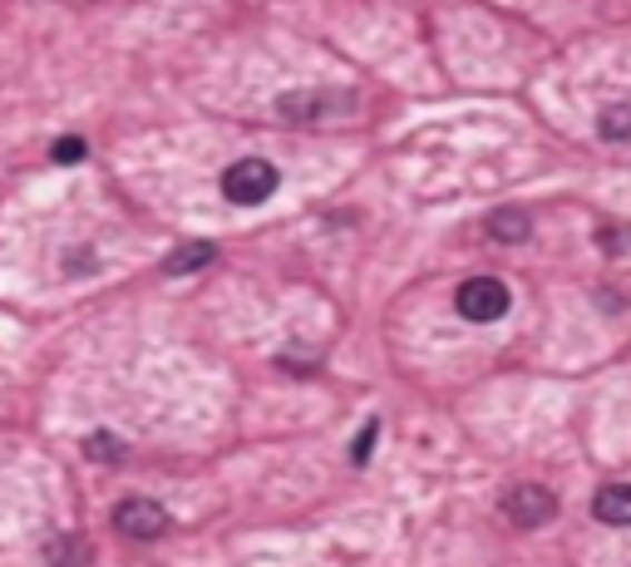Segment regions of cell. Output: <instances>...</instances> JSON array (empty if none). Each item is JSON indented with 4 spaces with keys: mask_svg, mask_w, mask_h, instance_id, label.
<instances>
[{
    "mask_svg": "<svg viewBox=\"0 0 631 567\" xmlns=\"http://www.w3.org/2000/svg\"><path fill=\"white\" fill-rule=\"evenodd\" d=\"M503 514H509L513 528H543L558 518V498L543 484H519V489L503 498Z\"/></svg>",
    "mask_w": 631,
    "mask_h": 567,
    "instance_id": "cell-4",
    "label": "cell"
},
{
    "mask_svg": "<svg viewBox=\"0 0 631 567\" xmlns=\"http://www.w3.org/2000/svg\"><path fill=\"white\" fill-rule=\"evenodd\" d=\"M375 445H381V425L371 419V425H365L361 435H355V445H351V464H365V459H371V449H375Z\"/></svg>",
    "mask_w": 631,
    "mask_h": 567,
    "instance_id": "cell-13",
    "label": "cell"
},
{
    "mask_svg": "<svg viewBox=\"0 0 631 567\" xmlns=\"http://www.w3.org/2000/svg\"><path fill=\"white\" fill-rule=\"evenodd\" d=\"M114 528L134 543H154L168 533V508L158 504V498H124V504L114 508Z\"/></svg>",
    "mask_w": 631,
    "mask_h": 567,
    "instance_id": "cell-3",
    "label": "cell"
},
{
    "mask_svg": "<svg viewBox=\"0 0 631 567\" xmlns=\"http://www.w3.org/2000/svg\"><path fill=\"white\" fill-rule=\"evenodd\" d=\"M336 105H351L346 94H282L277 113L282 119H321V113H336Z\"/></svg>",
    "mask_w": 631,
    "mask_h": 567,
    "instance_id": "cell-6",
    "label": "cell"
},
{
    "mask_svg": "<svg viewBox=\"0 0 631 567\" xmlns=\"http://www.w3.org/2000/svg\"><path fill=\"white\" fill-rule=\"evenodd\" d=\"M208 262H217V247L213 242H188V247H178V252H168L164 271L168 277H188V271H203Z\"/></svg>",
    "mask_w": 631,
    "mask_h": 567,
    "instance_id": "cell-7",
    "label": "cell"
},
{
    "mask_svg": "<svg viewBox=\"0 0 631 567\" xmlns=\"http://www.w3.org/2000/svg\"><path fill=\"white\" fill-rule=\"evenodd\" d=\"M509 301L513 297L499 277H469L464 287L454 291V311L474 326H489V321H499V316H509Z\"/></svg>",
    "mask_w": 631,
    "mask_h": 567,
    "instance_id": "cell-2",
    "label": "cell"
},
{
    "mask_svg": "<svg viewBox=\"0 0 631 567\" xmlns=\"http://www.w3.org/2000/svg\"><path fill=\"white\" fill-rule=\"evenodd\" d=\"M489 232L499 237V242H523V237L533 232V222H528V212H519V208H503L489 218Z\"/></svg>",
    "mask_w": 631,
    "mask_h": 567,
    "instance_id": "cell-10",
    "label": "cell"
},
{
    "mask_svg": "<svg viewBox=\"0 0 631 567\" xmlns=\"http://www.w3.org/2000/svg\"><path fill=\"white\" fill-rule=\"evenodd\" d=\"M85 454H89V459H99V464H119L129 449H124V439H114L109 429H99V435L85 439Z\"/></svg>",
    "mask_w": 631,
    "mask_h": 567,
    "instance_id": "cell-11",
    "label": "cell"
},
{
    "mask_svg": "<svg viewBox=\"0 0 631 567\" xmlns=\"http://www.w3.org/2000/svg\"><path fill=\"white\" fill-rule=\"evenodd\" d=\"M597 133H602L607 143H627L631 139V105L622 99V105H607L602 119H597Z\"/></svg>",
    "mask_w": 631,
    "mask_h": 567,
    "instance_id": "cell-9",
    "label": "cell"
},
{
    "mask_svg": "<svg viewBox=\"0 0 631 567\" xmlns=\"http://www.w3.org/2000/svg\"><path fill=\"white\" fill-rule=\"evenodd\" d=\"M592 514H597V524H607V528H631V484L602 489L592 498Z\"/></svg>",
    "mask_w": 631,
    "mask_h": 567,
    "instance_id": "cell-5",
    "label": "cell"
},
{
    "mask_svg": "<svg viewBox=\"0 0 631 567\" xmlns=\"http://www.w3.org/2000/svg\"><path fill=\"white\" fill-rule=\"evenodd\" d=\"M45 563L50 567H89V543L79 538V533H65V538H55L50 548H45Z\"/></svg>",
    "mask_w": 631,
    "mask_h": 567,
    "instance_id": "cell-8",
    "label": "cell"
},
{
    "mask_svg": "<svg viewBox=\"0 0 631 567\" xmlns=\"http://www.w3.org/2000/svg\"><path fill=\"white\" fill-rule=\"evenodd\" d=\"M85 153H89V143L79 139V133H65V139H55V149H50L55 163H85Z\"/></svg>",
    "mask_w": 631,
    "mask_h": 567,
    "instance_id": "cell-12",
    "label": "cell"
},
{
    "mask_svg": "<svg viewBox=\"0 0 631 567\" xmlns=\"http://www.w3.org/2000/svg\"><path fill=\"white\" fill-rule=\"evenodd\" d=\"M277 183H282V173L267 163V158H237V163L223 173V192H227V202H237V208L267 202L272 192H277Z\"/></svg>",
    "mask_w": 631,
    "mask_h": 567,
    "instance_id": "cell-1",
    "label": "cell"
}]
</instances>
